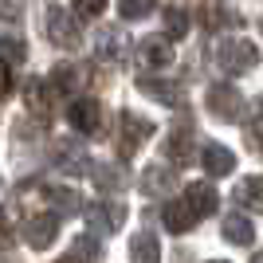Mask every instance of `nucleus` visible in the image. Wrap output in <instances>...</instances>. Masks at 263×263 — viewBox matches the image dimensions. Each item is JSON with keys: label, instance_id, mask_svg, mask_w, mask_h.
Instances as JSON below:
<instances>
[{"label": "nucleus", "instance_id": "f257e3e1", "mask_svg": "<svg viewBox=\"0 0 263 263\" xmlns=\"http://www.w3.org/2000/svg\"><path fill=\"white\" fill-rule=\"evenodd\" d=\"M216 67L228 71V75H243V71H255L259 67V47L243 35H232L216 47Z\"/></svg>", "mask_w": 263, "mask_h": 263}, {"label": "nucleus", "instance_id": "f03ea898", "mask_svg": "<svg viewBox=\"0 0 263 263\" xmlns=\"http://www.w3.org/2000/svg\"><path fill=\"white\" fill-rule=\"evenodd\" d=\"M44 32H47V40H51L55 47H63V51H75V47L83 44V28H79V20L67 8H59V4H47Z\"/></svg>", "mask_w": 263, "mask_h": 263}, {"label": "nucleus", "instance_id": "7ed1b4c3", "mask_svg": "<svg viewBox=\"0 0 263 263\" xmlns=\"http://www.w3.org/2000/svg\"><path fill=\"white\" fill-rule=\"evenodd\" d=\"M149 138H154V122L149 118L134 114V110H126V114L118 118V154L122 157H134Z\"/></svg>", "mask_w": 263, "mask_h": 263}, {"label": "nucleus", "instance_id": "20e7f679", "mask_svg": "<svg viewBox=\"0 0 263 263\" xmlns=\"http://www.w3.org/2000/svg\"><path fill=\"white\" fill-rule=\"evenodd\" d=\"M204 99H209V110L220 122H236L243 114V99H240V90L232 87V83H212Z\"/></svg>", "mask_w": 263, "mask_h": 263}, {"label": "nucleus", "instance_id": "39448f33", "mask_svg": "<svg viewBox=\"0 0 263 263\" xmlns=\"http://www.w3.org/2000/svg\"><path fill=\"white\" fill-rule=\"evenodd\" d=\"M55 236H59V216H55V212H35V216L24 220V240L32 243L35 252L51 248Z\"/></svg>", "mask_w": 263, "mask_h": 263}, {"label": "nucleus", "instance_id": "423d86ee", "mask_svg": "<svg viewBox=\"0 0 263 263\" xmlns=\"http://www.w3.org/2000/svg\"><path fill=\"white\" fill-rule=\"evenodd\" d=\"M122 220H126V209H122L118 200H95V204H87V224L99 232V236L118 232Z\"/></svg>", "mask_w": 263, "mask_h": 263}, {"label": "nucleus", "instance_id": "0eeeda50", "mask_svg": "<svg viewBox=\"0 0 263 263\" xmlns=\"http://www.w3.org/2000/svg\"><path fill=\"white\" fill-rule=\"evenodd\" d=\"M67 122H71V130L79 134H99L102 130V106L99 99H75L71 110H67Z\"/></svg>", "mask_w": 263, "mask_h": 263}, {"label": "nucleus", "instance_id": "6e6552de", "mask_svg": "<svg viewBox=\"0 0 263 263\" xmlns=\"http://www.w3.org/2000/svg\"><path fill=\"white\" fill-rule=\"evenodd\" d=\"M185 204H189V212H193V216L197 220H204V216H212V212H216V189L209 185V181H193V185L185 189Z\"/></svg>", "mask_w": 263, "mask_h": 263}, {"label": "nucleus", "instance_id": "1a4fd4ad", "mask_svg": "<svg viewBox=\"0 0 263 263\" xmlns=\"http://www.w3.org/2000/svg\"><path fill=\"white\" fill-rule=\"evenodd\" d=\"M138 90H142L145 99H154V102H161V106H181V83H169V79H149L145 75L142 83H138Z\"/></svg>", "mask_w": 263, "mask_h": 263}, {"label": "nucleus", "instance_id": "9d476101", "mask_svg": "<svg viewBox=\"0 0 263 263\" xmlns=\"http://www.w3.org/2000/svg\"><path fill=\"white\" fill-rule=\"evenodd\" d=\"M200 165H204V173H209V177H228L232 169H236V157H232L228 145L212 142V145H204V154H200Z\"/></svg>", "mask_w": 263, "mask_h": 263}, {"label": "nucleus", "instance_id": "9b49d317", "mask_svg": "<svg viewBox=\"0 0 263 263\" xmlns=\"http://www.w3.org/2000/svg\"><path fill=\"white\" fill-rule=\"evenodd\" d=\"M165 154H169V161H181V165L193 161V126H189V122L169 130V138H165Z\"/></svg>", "mask_w": 263, "mask_h": 263}, {"label": "nucleus", "instance_id": "f8f14e48", "mask_svg": "<svg viewBox=\"0 0 263 263\" xmlns=\"http://www.w3.org/2000/svg\"><path fill=\"white\" fill-rule=\"evenodd\" d=\"M51 83H44V79H28L24 83V102H28V110H32L35 118H47V110H51Z\"/></svg>", "mask_w": 263, "mask_h": 263}, {"label": "nucleus", "instance_id": "ddd939ff", "mask_svg": "<svg viewBox=\"0 0 263 263\" xmlns=\"http://www.w3.org/2000/svg\"><path fill=\"white\" fill-rule=\"evenodd\" d=\"M138 59H142V67H169L173 63V47H169V40L154 35V40L138 44Z\"/></svg>", "mask_w": 263, "mask_h": 263}, {"label": "nucleus", "instance_id": "4468645a", "mask_svg": "<svg viewBox=\"0 0 263 263\" xmlns=\"http://www.w3.org/2000/svg\"><path fill=\"white\" fill-rule=\"evenodd\" d=\"M55 165L63 173H83L87 169V149L79 142H55Z\"/></svg>", "mask_w": 263, "mask_h": 263}, {"label": "nucleus", "instance_id": "2eb2a0df", "mask_svg": "<svg viewBox=\"0 0 263 263\" xmlns=\"http://www.w3.org/2000/svg\"><path fill=\"white\" fill-rule=\"evenodd\" d=\"M224 240H228V243H236V248H248V243L255 240L252 220L243 216V212H232V216H224Z\"/></svg>", "mask_w": 263, "mask_h": 263}, {"label": "nucleus", "instance_id": "dca6fc26", "mask_svg": "<svg viewBox=\"0 0 263 263\" xmlns=\"http://www.w3.org/2000/svg\"><path fill=\"white\" fill-rule=\"evenodd\" d=\"M161 220H165V228L177 232V236H181V232H189V228H197V216L189 212L185 200H169V204H165V212H161Z\"/></svg>", "mask_w": 263, "mask_h": 263}, {"label": "nucleus", "instance_id": "f3484780", "mask_svg": "<svg viewBox=\"0 0 263 263\" xmlns=\"http://www.w3.org/2000/svg\"><path fill=\"white\" fill-rule=\"evenodd\" d=\"M130 263H161V243L149 232H138L130 240Z\"/></svg>", "mask_w": 263, "mask_h": 263}, {"label": "nucleus", "instance_id": "a211bd4d", "mask_svg": "<svg viewBox=\"0 0 263 263\" xmlns=\"http://www.w3.org/2000/svg\"><path fill=\"white\" fill-rule=\"evenodd\" d=\"M236 200H240L243 209H252V212H263V177H243L240 185H236Z\"/></svg>", "mask_w": 263, "mask_h": 263}, {"label": "nucleus", "instance_id": "6ab92c4d", "mask_svg": "<svg viewBox=\"0 0 263 263\" xmlns=\"http://www.w3.org/2000/svg\"><path fill=\"white\" fill-rule=\"evenodd\" d=\"M169 189H173V173L165 165H149L142 177V193L145 197H157V193H169Z\"/></svg>", "mask_w": 263, "mask_h": 263}, {"label": "nucleus", "instance_id": "aec40b11", "mask_svg": "<svg viewBox=\"0 0 263 263\" xmlns=\"http://www.w3.org/2000/svg\"><path fill=\"white\" fill-rule=\"evenodd\" d=\"M44 197H47V204L59 209V212H79L83 209V200H79L75 189H44Z\"/></svg>", "mask_w": 263, "mask_h": 263}, {"label": "nucleus", "instance_id": "412c9836", "mask_svg": "<svg viewBox=\"0 0 263 263\" xmlns=\"http://www.w3.org/2000/svg\"><path fill=\"white\" fill-rule=\"evenodd\" d=\"M157 8V0H118V16L122 20H142Z\"/></svg>", "mask_w": 263, "mask_h": 263}, {"label": "nucleus", "instance_id": "4be33fe9", "mask_svg": "<svg viewBox=\"0 0 263 263\" xmlns=\"http://www.w3.org/2000/svg\"><path fill=\"white\" fill-rule=\"evenodd\" d=\"M165 32L173 35V40H177V35H185L189 32V12L177 8V4H169V8H165Z\"/></svg>", "mask_w": 263, "mask_h": 263}, {"label": "nucleus", "instance_id": "5701e85b", "mask_svg": "<svg viewBox=\"0 0 263 263\" xmlns=\"http://www.w3.org/2000/svg\"><path fill=\"white\" fill-rule=\"evenodd\" d=\"M209 24H212V28H228V24H240V16H236L224 0H212V4H209Z\"/></svg>", "mask_w": 263, "mask_h": 263}, {"label": "nucleus", "instance_id": "b1692460", "mask_svg": "<svg viewBox=\"0 0 263 263\" xmlns=\"http://www.w3.org/2000/svg\"><path fill=\"white\" fill-rule=\"evenodd\" d=\"M0 63H24V44L12 35H0Z\"/></svg>", "mask_w": 263, "mask_h": 263}, {"label": "nucleus", "instance_id": "393cba45", "mask_svg": "<svg viewBox=\"0 0 263 263\" xmlns=\"http://www.w3.org/2000/svg\"><path fill=\"white\" fill-rule=\"evenodd\" d=\"M95 181H99V189H122V173H114V165H95Z\"/></svg>", "mask_w": 263, "mask_h": 263}, {"label": "nucleus", "instance_id": "a878e982", "mask_svg": "<svg viewBox=\"0 0 263 263\" xmlns=\"http://www.w3.org/2000/svg\"><path fill=\"white\" fill-rule=\"evenodd\" d=\"M55 83H51V90H71V87H75V79H79V71H75V67H71V63H63V67H55Z\"/></svg>", "mask_w": 263, "mask_h": 263}, {"label": "nucleus", "instance_id": "bb28decb", "mask_svg": "<svg viewBox=\"0 0 263 263\" xmlns=\"http://www.w3.org/2000/svg\"><path fill=\"white\" fill-rule=\"evenodd\" d=\"M71 255H75V259H83V255H87V259L95 263V259H99V243L90 240V236H83V240L75 243V252H71Z\"/></svg>", "mask_w": 263, "mask_h": 263}, {"label": "nucleus", "instance_id": "cd10ccee", "mask_svg": "<svg viewBox=\"0 0 263 263\" xmlns=\"http://www.w3.org/2000/svg\"><path fill=\"white\" fill-rule=\"evenodd\" d=\"M75 12L79 16H102V12H106V0H75Z\"/></svg>", "mask_w": 263, "mask_h": 263}, {"label": "nucleus", "instance_id": "c85d7f7f", "mask_svg": "<svg viewBox=\"0 0 263 263\" xmlns=\"http://www.w3.org/2000/svg\"><path fill=\"white\" fill-rule=\"evenodd\" d=\"M20 16H24V4H20V0H0V20H12V24H16Z\"/></svg>", "mask_w": 263, "mask_h": 263}, {"label": "nucleus", "instance_id": "c756f323", "mask_svg": "<svg viewBox=\"0 0 263 263\" xmlns=\"http://www.w3.org/2000/svg\"><path fill=\"white\" fill-rule=\"evenodd\" d=\"M12 95V75H8V63H0V99Z\"/></svg>", "mask_w": 263, "mask_h": 263}, {"label": "nucleus", "instance_id": "7c9ffc66", "mask_svg": "<svg viewBox=\"0 0 263 263\" xmlns=\"http://www.w3.org/2000/svg\"><path fill=\"white\" fill-rule=\"evenodd\" d=\"M252 126H255V134H259V142H263V99H255V114H252Z\"/></svg>", "mask_w": 263, "mask_h": 263}, {"label": "nucleus", "instance_id": "2f4dec72", "mask_svg": "<svg viewBox=\"0 0 263 263\" xmlns=\"http://www.w3.org/2000/svg\"><path fill=\"white\" fill-rule=\"evenodd\" d=\"M0 248H12V228H8V220H4V212H0Z\"/></svg>", "mask_w": 263, "mask_h": 263}, {"label": "nucleus", "instance_id": "473e14b6", "mask_svg": "<svg viewBox=\"0 0 263 263\" xmlns=\"http://www.w3.org/2000/svg\"><path fill=\"white\" fill-rule=\"evenodd\" d=\"M59 263H83V259H75V255H67V259H59Z\"/></svg>", "mask_w": 263, "mask_h": 263}, {"label": "nucleus", "instance_id": "72a5a7b5", "mask_svg": "<svg viewBox=\"0 0 263 263\" xmlns=\"http://www.w3.org/2000/svg\"><path fill=\"white\" fill-rule=\"evenodd\" d=\"M252 263H263V252H259V255H255V259H252Z\"/></svg>", "mask_w": 263, "mask_h": 263}, {"label": "nucleus", "instance_id": "f704fd0d", "mask_svg": "<svg viewBox=\"0 0 263 263\" xmlns=\"http://www.w3.org/2000/svg\"><path fill=\"white\" fill-rule=\"evenodd\" d=\"M212 263H228V259H212Z\"/></svg>", "mask_w": 263, "mask_h": 263}]
</instances>
